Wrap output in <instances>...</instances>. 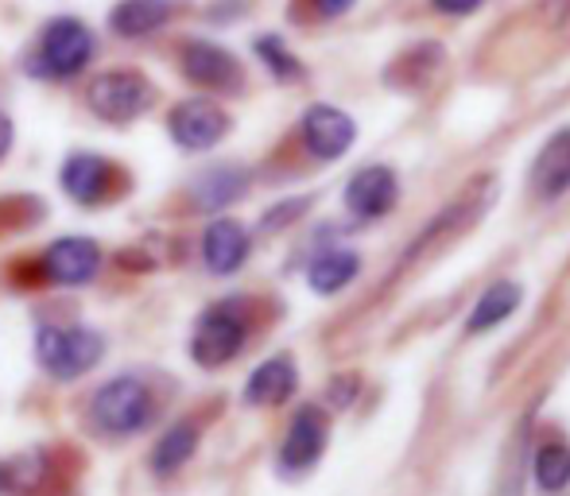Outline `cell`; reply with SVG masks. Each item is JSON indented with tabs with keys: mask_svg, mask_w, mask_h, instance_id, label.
I'll list each match as a JSON object with an SVG mask.
<instances>
[{
	"mask_svg": "<svg viewBox=\"0 0 570 496\" xmlns=\"http://www.w3.org/2000/svg\"><path fill=\"white\" fill-rule=\"evenodd\" d=\"M98 54V39L86 28L78 16H55L43 31H39V43L28 59V75L51 78V82H67L78 78Z\"/></svg>",
	"mask_w": 570,
	"mask_h": 496,
	"instance_id": "obj_1",
	"label": "cell"
},
{
	"mask_svg": "<svg viewBox=\"0 0 570 496\" xmlns=\"http://www.w3.org/2000/svg\"><path fill=\"white\" fill-rule=\"evenodd\" d=\"M106 354V341L98 330L86 326H39L36 357L55 380H78L94 369Z\"/></svg>",
	"mask_w": 570,
	"mask_h": 496,
	"instance_id": "obj_2",
	"label": "cell"
},
{
	"mask_svg": "<svg viewBox=\"0 0 570 496\" xmlns=\"http://www.w3.org/2000/svg\"><path fill=\"white\" fill-rule=\"evenodd\" d=\"M90 419H94V427L109 438L144 430L151 419L148 384L136 380V376H114V380L101 384L98 396L90 399Z\"/></svg>",
	"mask_w": 570,
	"mask_h": 496,
	"instance_id": "obj_3",
	"label": "cell"
},
{
	"mask_svg": "<svg viewBox=\"0 0 570 496\" xmlns=\"http://www.w3.org/2000/svg\"><path fill=\"white\" fill-rule=\"evenodd\" d=\"M90 109L101 117V121L109 125H128L136 121L140 113H148L151 109V86L144 75H136V70H106V75H98L90 82Z\"/></svg>",
	"mask_w": 570,
	"mask_h": 496,
	"instance_id": "obj_4",
	"label": "cell"
},
{
	"mask_svg": "<svg viewBox=\"0 0 570 496\" xmlns=\"http://www.w3.org/2000/svg\"><path fill=\"white\" fill-rule=\"evenodd\" d=\"M248 323L233 302L210 307L195 326V338H190V357H195L203 369H218V365L233 361V357L245 349Z\"/></svg>",
	"mask_w": 570,
	"mask_h": 496,
	"instance_id": "obj_5",
	"label": "cell"
},
{
	"mask_svg": "<svg viewBox=\"0 0 570 496\" xmlns=\"http://www.w3.org/2000/svg\"><path fill=\"white\" fill-rule=\"evenodd\" d=\"M229 128V117L222 113V106L206 98H190V101H179L167 117V132L171 140L179 143L183 151H206L226 136Z\"/></svg>",
	"mask_w": 570,
	"mask_h": 496,
	"instance_id": "obj_6",
	"label": "cell"
},
{
	"mask_svg": "<svg viewBox=\"0 0 570 496\" xmlns=\"http://www.w3.org/2000/svg\"><path fill=\"white\" fill-rule=\"evenodd\" d=\"M43 276L55 287H82L98 276L101 268V248L90 237H62L43 252Z\"/></svg>",
	"mask_w": 570,
	"mask_h": 496,
	"instance_id": "obj_7",
	"label": "cell"
},
{
	"mask_svg": "<svg viewBox=\"0 0 570 496\" xmlns=\"http://www.w3.org/2000/svg\"><path fill=\"white\" fill-rule=\"evenodd\" d=\"M326 450V415L318 407H299L279 446V469L284 474H307Z\"/></svg>",
	"mask_w": 570,
	"mask_h": 496,
	"instance_id": "obj_8",
	"label": "cell"
},
{
	"mask_svg": "<svg viewBox=\"0 0 570 496\" xmlns=\"http://www.w3.org/2000/svg\"><path fill=\"white\" fill-rule=\"evenodd\" d=\"M353 140H357V125H353L350 113H342V109L334 106H311L307 113H303V143H307V151L315 159H342L345 151L353 148Z\"/></svg>",
	"mask_w": 570,
	"mask_h": 496,
	"instance_id": "obj_9",
	"label": "cell"
},
{
	"mask_svg": "<svg viewBox=\"0 0 570 496\" xmlns=\"http://www.w3.org/2000/svg\"><path fill=\"white\" fill-rule=\"evenodd\" d=\"M489 206H493V179H478V182H473V190H465L458 202H451L435 221H431L428 234L415 237V245L407 248V260H420V256L428 252L431 245L443 241L451 229H454V234H458V229H470L473 221H478L481 214L489 210Z\"/></svg>",
	"mask_w": 570,
	"mask_h": 496,
	"instance_id": "obj_10",
	"label": "cell"
},
{
	"mask_svg": "<svg viewBox=\"0 0 570 496\" xmlns=\"http://www.w3.org/2000/svg\"><path fill=\"white\" fill-rule=\"evenodd\" d=\"M183 75L206 90H237L240 86V62L233 59L226 47L210 39H190L183 47Z\"/></svg>",
	"mask_w": 570,
	"mask_h": 496,
	"instance_id": "obj_11",
	"label": "cell"
},
{
	"mask_svg": "<svg viewBox=\"0 0 570 496\" xmlns=\"http://www.w3.org/2000/svg\"><path fill=\"white\" fill-rule=\"evenodd\" d=\"M396 190H400V182L392 167H384V163L361 167L350 179V187H345V206L365 221L384 218V214L396 206Z\"/></svg>",
	"mask_w": 570,
	"mask_h": 496,
	"instance_id": "obj_12",
	"label": "cell"
},
{
	"mask_svg": "<svg viewBox=\"0 0 570 496\" xmlns=\"http://www.w3.org/2000/svg\"><path fill=\"white\" fill-rule=\"evenodd\" d=\"M203 260L214 276H233L248 260V234L240 221L218 218L203 234Z\"/></svg>",
	"mask_w": 570,
	"mask_h": 496,
	"instance_id": "obj_13",
	"label": "cell"
},
{
	"mask_svg": "<svg viewBox=\"0 0 570 496\" xmlns=\"http://www.w3.org/2000/svg\"><path fill=\"white\" fill-rule=\"evenodd\" d=\"M175 16V0H117L109 12V28L120 39H148L167 28Z\"/></svg>",
	"mask_w": 570,
	"mask_h": 496,
	"instance_id": "obj_14",
	"label": "cell"
},
{
	"mask_svg": "<svg viewBox=\"0 0 570 496\" xmlns=\"http://www.w3.org/2000/svg\"><path fill=\"white\" fill-rule=\"evenodd\" d=\"M109 179H114V167H109V159L90 156V151H78V156H70L67 163H62V171H59L62 190H67V195L75 198V202H82V206L98 202V198L109 190Z\"/></svg>",
	"mask_w": 570,
	"mask_h": 496,
	"instance_id": "obj_15",
	"label": "cell"
},
{
	"mask_svg": "<svg viewBox=\"0 0 570 496\" xmlns=\"http://www.w3.org/2000/svg\"><path fill=\"white\" fill-rule=\"evenodd\" d=\"M295 373L292 357H268L264 365H256L253 376L245 384V404L248 407H279L284 399H292L295 391Z\"/></svg>",
	"mask_w": 570,
	"mask_h": 496,
	"instance_id": "obj_16",
	"label": "cell"
},
{
	"mask_svg": "<svg viewBox=\"0 0 570 496\" xmlns=\"http://www.w3.org/2000/svg\"><path fill=\"white\" fill-rule=\"evenodd\" d=\"M532 187L540 198H559L570 190V128L556 132L540 148L532 167Z\"/></svg>",
	"mask_w": 570,
	"mask_h": 496,
	"instance_id": "obj_17",
	"label": "cell"
},
{
	"mask_svg": "<svg viewBox=\"0 0 570 496\" xmlns=\"http://www.w3.org/2000/svg\"><path fill=\"white\" fill-rule=\"evenodd\" d=\"M248 190V171L237 163H226V167H210L195 179V202L203 210H222V206L237 202L240 195Z\"/></svg>",
	"mask_w": 570,
	"mask_h": 496,
	"instance_id": "obj_18",
	"label": "cell"
},
{
	"mask_svg": "<svg viewBox=\"0 0 570 496\" xmlns=\"http://www.w3.org/2000/svg\"><path fill=\"white\" fill-rule=\"evenodd\" d=\"M520 299H524V291H520V284H509V279L485 287V295L478 299V307H473L470 318H465V330L470 334L497 330L504 318H512V310L520 307Z\"/></svg>",
	"mask_w": 570,
	"mask_h": 496,
	"instance_id": "obj_19",
	"label": "cell"
},
{
	"mask_svg": "<svg viewBox=\"0 0 570 496\" xmlns=\"http://www.w3.org/2000/svg\"><path fill=\"white\" fill-rule=\"evenodd\" d=\"M361 271L357 252H345V248H331V252H318L307 268V284L315 287L318 295H334L350 284Z\"/></svg>",
	"mask_w": 570,
	"mask_h": 496,
	"instance_id": "obj_20",
	"label": "cell"
},
{
	"mask_svg": "<svg viewBox=\"0 0 570 496\" xmlns=\"http://www.w3.org/2000/svg\"><path fill=\"white\" fill-rule=\"evenodd\" d=\"M195 446H198L195 423H175V427H167L164 435H159L156 450H151V469H156V474H175V469H183L190 462Z\"/></svg>",
	"mask_w": 570,
	"mask_h": 496,
	"instance_id": "obj_21",
	"label": "cell"
},
{
	"mask_svg": "<svg viewBox=\"0 0 570 496\" xmlns=\"http://www.w3.org/2000/svg\"><path fill=\"white\" fill-rule=\"evenodd\" d=\"M532 474H535V482H540V489H548V493L567 489L570 485V446L543 443L540 450H535Z\"/></svg>",
	"mask_w": 570,
	"mask_h": 496,
	"instance_id": "obj_22",
	"label": "cell"
},
{
	"mask_svg": "<svg viewBox=\"0 0 570 496\" xmlns=\"http://www.w3.org/2000/svg\"><path fill=\"white\" fill-rule=\"evenodd\" d=\"M253 51H256V59L272 70V78H279V82H299L303 78V62L287 51V43L279 36H261L253 43Z\"/></svg>",
	"mask_w": 570,
	"mask_h": 496,
	"instance_id": "obj_23",
	"label": "cell"
},
{
	"mask_svg": "<svg viewBox=\"0 0 570 496\" xmlns=\"http://www.w3.org/2000/svg\"><path fill=\"white\" fill-rule=\"evenodd\" d=\"M307 198H299V202H287V206H276V210H268L264 214V229H279V226H287V221L295 218V214H303L307 210Z\"/></svg>",
	"mask_w": 570,
	"mask_h": 496,
	"instance_id": "obj_24",
	"label": "cell"
},
{
	"mask_svg": "<svg viewBox=\"0 0 570 496\" xmlns=\"http://www.w3.org/2000/svg\"><path fill=\"white\" fill-rule=\"evenodd\" d=\"M431 4H435L439 12H446V16H470V12H478V8H481V0H431Z\"/></svg>",
	"mask_w": 570,
	"mask_h": 496,
	"instance_id": "obj_25",
	"label": "cell"
},
{
	"mask_svg": "<svg viewBox=\"0 0 570 496\" xmlns=\"http://www.w3.org/2000/svg\"><path fill=\"white\" fill-rule=\"evenodd\" d=\"M311 4H315V12H318V16H326V20H334V16L350 12L353 0H311Z\"/></svg>",
	"mask_w": 570,
	"mask_h": 496,
	"instance_id": "obj_26",
	"label": "cell"
},
{
	"mask_svg": "<svg viewBox=\"0 0 570 496\" xmlns=\"http://www.w3.org/2000/svg\"><path fill=\"white\" fill-rule=\"evenodd\" d=\"M353 391H357V380H353V376H338V384H334V396H331V404H334V407L350 404V399H353Z\"/></svg>",
	"mask_w": 570,
	"mask_h": 496,
	"instance_id": "obj_27",
	"label": "cell"
},
{
	"mask_svg": "<svg viewBox=\"0 0 570 496\" xmlns=\"http://www.w3.org/2000/svg\"><path fill=\"white\" fill-rule=\"evenodd\" d=\"M8 148H12V121L0 113V159L8 156Z\"/></svg>",
	"mask_w": 570,
	"mask_h": 496,
	"instance_id": "obj_28",
	"label": "cell"
},
{
	"mask_svg": "<svg viewBox=\"0 0 570 496\" xmlns=\"http://www.w3.org/2000/svg\"><path fill=\"white\" fill-rule=\"evenodd\" d=\"M4 489H8V469L0 466V493H4Z\"/></svg>",
	"mask_w": 570,
	"mask_h": 496,
	"instance_id": "obj_29",
	"label": "cell"
}]
</instances>
